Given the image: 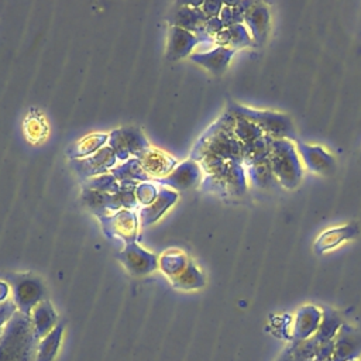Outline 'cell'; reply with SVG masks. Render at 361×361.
<instances>
[{"instance_id": "obj_17", "label": "cell", "mask_w": 361, "mask_h": 361, "mask_svg": "<svg viewBox=\"0 0 361 361\" xmlns=\"http://www.w3.org/2000/svg\"><path fill=\"white\" fill-rule=\"evenodd\" d=\"M276 361H293V357H292V348H290V344L282 351V354L278 357Z\"/></svg>"}, {"instance_id": "obj_7", "label": "cell", "mask_w": 361, "mask_h": 361, "mask_svg": "<svg viewBox=\"0 0 361 361\" xmlns=\"http://www.w3.org/2000/svg\"><path fill=\"white\" fill-rule=\"evenodd\" d=\"M244 20H245L247 25L251 30L252 39L257 44L262 42L264 38L268 34L269 20H271L269 10H268L267 4H264V3H251V6L245 10Z\"/></svg>"}, {"instance_id": "obj_8", "label": "cell", "mask_w": 361, "mask_h": 361, "mask_svg": "<svg viewBox=\"0 0 361 361\" xmlns=\"http://www.w3.org/2000/svg\"><path fill=\"white\" fill-rule=\"evenodd\" d=\"M360 233V228L357 224H344L341 227H334L323 231L319 238L314 241V251L316 252H324L329 250H333L334 247L340 245L344 241H348Z\"/></svg>"}, {"instance_id": "obj_5", "label": "cell", "mask_w": 361, "mask_h": 361, "mask_svg": "<svg viewBox=\"0 0 361 361\" xmlns=\"http://www.w3.org/2000/svg\"><path fill=\"white\" fill-rule=\"evenodd\" d=\"M361 358V334L350 324L340 327L334 337L331 361H351Z\"/></svg>"}, {"instance_id": "obj_10", "label": "cell", "mask_w": 361, "mask_h": 361, "mask_svg": "<svg viewBox=\"0 0 361 361\" xmlns=\"http://www.w3.org/2000/svg\"><path fill=\"white\" fill-rule=\"evenodd\" d=\"M55 322H56V316L52 306L48 302L38 303L32 310V319H31L35 338L39 341L48 333H51L54 330Z\"/></svg>"}, {"instance_id": "obj_14", "label": "cell", "mask_w": 361, "mask_h": 361, "mask_svg": "<svg viewBox=\"0 0 361 361\" xmlns=\"http://www.w3.org/2000/svg\"><path fill=\"white\" fill-rule=\"evenodd\" d=\"M233 54V49H227V48H217L216 51L204 55L206 58L202 61L206 63V66H209L212 71L214 72H220L227 66V62L230 59Z\"/></svg>"}, {"instance_id": "obj_15", "label": "cell", "mask_w": 361, "mask_h": 361, "mask_svg": "<svg viewBox=\"0 0 361 361\" xmlns=\"http://www.w3.org/2000/svg\"><path fill=\"white\" fill-rule=\"evenodd\" d=\"M334 353V338L327 341H319L314 361H330Z\"/></svg>"}, {"instance_id": "obj_6", "label": "cell", "mask_w": 361, "mask_h": 361, "mask_svg": "<svg viewBox=\"0 0 361 361\" xmlns=\"http://www.w3.org/2000/svg\"><path fill=\"white\" fill-rule=\"evenodd\" d=\"M322 322V310L313 305L300 307L293 323V341L306 340L314 336Z\"/></svg>"}, {"instance_id": "obj_9", "label": "cell", "mask_w": 361, "mask_h": 361, "mask_svg": "<svg viewBox=\"0 0 361 361\" xmlns=\"http://www.w3.org/2000/svg\"><path fill=\"white\" fill-rule=\"evenodd\" d=\"M14 296L18 307L21 309V313L30 316L31 309L38 305L42 296L41 283L37 281H24L18 283V286H16Z\"/></svg>"}, {"instance_id": "obj_13", "label": "cell", "mask_w": 361, "mask_h": 361, "mask_svg": "<svg viewBox=\"0 0 361 361\" xmlns=\"http://www.w3.org/2000/svg\"><path fill=\"white\" fill-rule=\"evenodd\" d=\"M317 345H319V340L314 336L306 340L292 341L290 348H292L293 361H314Z\"/></svg>"}, {"instance_id": "obj_3", "label": "cell", "mask_w": 361, "mask_h": 361, "mask_svg": "<svg viewBox=\"0 0 361 361\" xmlns=\"http://www.w3.org/2000/svg\"><path fill=\"white\" fill-rule=\"evenodd\" d=\"M238 114L248 121L254 123L264 135L274 138V140H290L296 138L293 121L289 116L271 111V110H254L247 107H238Z\"/></svg>"}, {"instance_id": "obj_12", "label": "cell", "mask_w": 361, "mask_h": 361, "mask_svg": "<svg viewBox=\"0 0 361 361\" xmlns=\"http://www.w3.org/2000/svg\"><path fill=\"white\" fill-rule=\"evenodd\" d=\"M341 326H343L341 316L336 310L323 309L322 310V322H320V326H319L317 331L314 333V337L319 341L333 340Z\"/></svg>"}, {"instance_id": "obj_11", "label": "cell", "mask_w": 361, "mask_h": 361, "mask_svg": "<svg viewBox=\"0 0 361 361\" xmlns=\"http://www.w3.org/2000/svg\"><path fill=\"white\" fill-rule=\"evenodd\" d=\"M62 333H63V324L59 323L58 326L54 327L51 333H48L44 338H41L37 344V354L34 361H54L61 345Z\"/></svg>"}, {"instance_id": "obj_16", "label": "cell", "mask_w": 361, "mask_h": 361, "mask_svg": "<svg viewBox=\"0 0 361 361\" xmlns=\"http://www.w3.org/2000/svg\"><path fill=\"white\" fill-rule=\"evenodd\" d=\"M14 310H16V307L11 303H1L0 305V333L3 330V324L7 323L13 317Z\"/></svg>"}, {"instance_id": "obj_4", "label": "cell", "mask_w": 361, "mask_h": 361, "mask_svg": "<svg viewBox=\"0 0 361 361\" xmlns=\"http://www.w3.org/2000/svg\"><path fill=\"white\" fill-rule=\"evenodd\" d=\"M296 151L309 171L319 175H331L336 171L337 165L334 157L322 145H309L299 142Z\"/></svg>"}, {"instance_id": "obj_1", "label": "cell", "mask_w": 361, "mask_h": 361, "mask_svg": "<svg viewBox=\"0 0 361 361\" xmlns=\"http://www.w3.org/2000/svg\"><path fill=\"white\" fill-rule=\"evenodd\" d=\"M37 344L30 316L14 313L0 333V361H32Z\"/></svg>"}, {"instance_id": "obj_20", "label": "cell", "mask_w": 361, "mask_h": 361, "mask_svg": "<svg viewBox=\"0 0 361 361\" xmlns=\"http://www.w3.org/2000/svg\"><path fill=\"white\" fill-rule=\"evenodd\" d=\"M330 361H331V360H330Z\"/></svg>"}, {"instance_id": "obj_19", "label": "cell", "mask_w": 361, "mask_h": 361, "mask_svg": "<svg viewBox=\"0 0 361 361\" xmlns=\"http://www.w3.org/2000/svg\"><path fill=\"white\" fill-rule=\"evenodd\" d=\"M358 361H361V358H360V360H358Z\"/></svg>"}, {"instance_id": "obj_18", "label": "cell", "mask_w": 361, "mask_h": 361, "mask_svg": "<svg viewBox=\"0 0 361 361\" xmlns=\"http://www.w3.org/2000/svg\"><path fill=\"white\" fill-rule=\"evenodd\" d=\"M351 361H358V360H351Z\"/></svg>"}, {"instance_id": "obj_2", "label": "cell", "mask_w": 361, "mask_h": 361, "mask_svg": "<svg viewBox=\"0 0 361 361\" xmlns=\"http://www.w3.org/2000/svg\"><path fill=\"white\" fill-rule=\"evenodd\" d=\"M269 164L274 176L288 189L295 188L302 178V164L290 140L269 138Z\"/></svg>"}]
</instances>
